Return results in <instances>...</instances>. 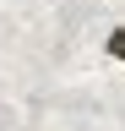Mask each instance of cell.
Segmentation results:
<instances>
[{"instance_id": "cell-1", "label": "cell", "mask_w": 125, "mask_h": 131, "mask_svg": "<svg viewBox=\"0 0 125 131\" xmlns=\"http://www.w3.org/2000/svg\"><path fill=\"white\" fill-rule=\"evenodd\" d=\"M103 55H109V60H125V22H114V27H109V38H103Z\"/></svg>"}]
</instances>
